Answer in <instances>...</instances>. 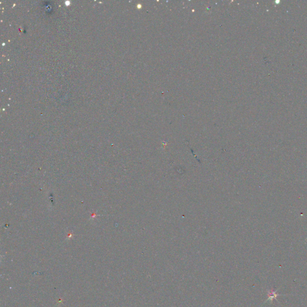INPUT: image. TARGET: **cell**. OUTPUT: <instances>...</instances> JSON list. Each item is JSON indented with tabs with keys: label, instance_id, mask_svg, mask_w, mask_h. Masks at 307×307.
I'll return each instance as SVG.
<instances>
[{
	"label": "cell",
	"instance_id": "obj_1",
	"mask_svg": "<svg viewBox=\"0 0 307 307\" xmlns=\"http://www.w3.org/2000/svg\"><path fill=\"white\" fill-rule=\"evenodd\" d=\"M277 293V291H274V289H272L271 291H268V298L267 299V301L268 300H272L273 299H277V297L279 296Z\"/></svg>",
	"mask_w": 307,
	"mask_h": 307
}]
</instances>
